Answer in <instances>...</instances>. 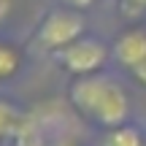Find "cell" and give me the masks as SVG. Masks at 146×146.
<instances>
[{
	"label": "cell",
	"instance_id": "6da1fadb",
	"mask_svg": "<svg viewBox=\"0 0 146 146\" xmlns=\"http://www.w3.org/2000/svg\"><path fill=\"white\" fill-rule=\"evenodd\" d=\"M68 103L81 119L92 122L95 127H103V130L130 122V98H127L125 87L108 73L73 78L68 89Z\"/></svg>",
	"mask_w": 146,
	"mask_h": 146
},
{
	"label": "cell",
	"instance_id": "3957f363",
	"mask_svg": "<svg viewBox=\"0 0 146 146\" xmlns=\"http://www.w3.org/2000/svg\"><path fill=\"white\" fill-rule=\"evenodd\" d=\"M111 60V46H106L100 38L95 35H81L78 41H73L70 46L60 49L54 54V62L60 65L65 73H70L73 78L92 76V73H103V68Z\"/></svg>",
	"mask_w": 146,
	"mask_h": 146
},
{
	"label": "cell",
	"instance_id": "8992f818",
	"mask_svg": "<svg viewBox=\"0 0 146 146\" xmlns=\"http://www.w3.org/2000/svg\"><path fill=\"white\" fill-rule=\"evenodd\" d=\"M27 122V114L8 98H0V143H8L16 133L22 130V125Z\"/></svg>",
	"mask_w": 146,
	"mask_h": 146
},
{
	"label": "cell",
	"instance_id": "ba28073f",
	"mask_svg": "<svg viewBox=\"0 0 146 146\" xmlns=\"http://www.w3.org/2000/svg\"><path fill=\"white\" fill-rule=\"evenodd\" d=\"M119 11L125 19H141L146 14V0H119Z\"/></svg>",
	"mask_w": 146,
	"mask_h": 146
},
{
	"label": "cell",
	"instance_id": "7a4b0ae2",
	"mask_svg": "<svg viewBox=\"0 0 146 146\" xmlns=\"http://www.w3.org/2000/svg\"><path fill=\"white\" fill-rule=\"evenodd\" d=\"M87 22H84V11L76 8H54L49 11L41 19V25L35 27V35H33V46L38 52H52L57 54L60 49L70 46L73 41H78L81 35H87Z\"/></svg>",
	"mask_w": 146,
	"mask_h": 146
},
{
	"label": "cell",
	"instance_id": "52a82bcc",
	"mask_svg": "<svg viewBox=\"0 0 146 146\" xmlns=\"http://www.w3.org/2000/svg\"><path fill=\"white\" fill-rule=\"evenodd\" d=\"M103 146H146V138H143L141 127H135V125H130V122H125V125H119V127L106 130Z\"/></svg>",
	"mask_w": 146,
	"mask_h": 146
},
{
	"label": "cell",
	"instance_id": "7c38bea8",
	"mask_svg": "<svg viewBox=\"0 0 146 146\" xmlns=\"http://www.w3.org/2000/svg\"><path fill=\"white\" fill-rule=\"evenodd\" d=\"M5 11H8V0H0V19L5 16Z\"/></svg>",
	"mask_w": 146,
	"mask_h": 146
},
{
	"label": "cell",
	"instance_id": "277c9868",
	"mask_svg": "<svg viewBox=\"0 0 146 146\" xmlns=\"http://www.w3.org/2000/svg\"><path fill=\"white\" fill-rule=\"evenodd\" d=\"M111 60L125 70L135 68L141 60H146V30L130 27V30L119 33L111 46Z\"/></svg>",
	"mask_w": 146,
	"mask_h": 146
},
{
	"label": "cell",
	"instance_id": "30bf717a",
	"mask_svg": "<svg viewBox=\"0 0 146 146\" xmlns=\"http://www.w3.org/2000/svg\"><path fill=\"white\" fill-rule=\"evenodd\" d=\"M62 5H68V8H76V11H87L89 5L95 3V0H60Z\"/></svg>",
	"mask_w": 146,
	"mask_h": 146
},
{
	"label": "cell",
	"instance_id": "5b68a950",
	"mask_svg": "<svg viewBox=\"0 0 146 146\" xmlns=\"http://www.w3.org/2000/svg\"><path fill=\"white\" fill-rule=\"evenodd\" d=\"M25 68V52L16 46L14 41L0 38V84L14 81Z\"/></svg>",
	"mask_w": 146,
	"mask_h": 146
},
{
	"label": "cell",
	"instance_id": "9c48e42d",
	"mask_svg": "<svg viewBox=\"0 0 146 146\" xmlns=\"http://www.w3.org/2000/svg\"><path fill=\"white\" fill-rule=\"evenodd\" d=\"M127 73H130V78H133L135 84H141V87H146V60H141V62H138L135 68H130Z\"/></svg>",
	"mask_w": 146,
	"mask_h": 146
},
{
	"label": "cell",
	"instance_id": "8fae6325",
	"mask_svg": "<svg viewBox=\"0 0 146 146\" xmlns=\"http://www.w3.org/2000/svg\"><path fill=\"white\" fill-rule=\"evenodd\" d=\"M49 146H78L73 138H62V141H54V143H49Z\"/></svg>",
	"mask_w": 146,
	"mask_h": 146
}]
</instances>
